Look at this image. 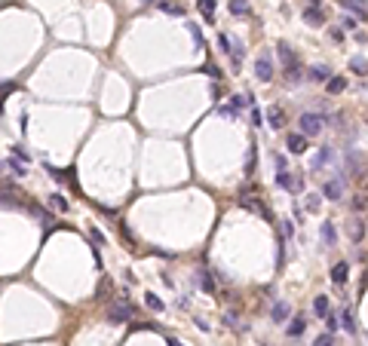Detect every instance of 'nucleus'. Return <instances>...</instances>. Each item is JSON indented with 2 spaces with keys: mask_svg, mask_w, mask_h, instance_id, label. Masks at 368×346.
Returning <instances> with one entry per match:
<instances>
[{
  "mask_svg": "<svg viewBox=\"0 0 368 346\" xmlns=\"http://www.w3.org/2000/svg\"><path fill=\"white\" fill-rule=\"evenodd\" d=\"M325 123H328V117H325V114H316V111H310V114H301V120H297V126H301V135H304V138H313V135H319Z\"/></svg>",
  "mask_w": 368,
  "mask_h": 346,
  "instance_id": "obj_1",
  "label": "nucleus"
},
{
  "mask_svg": "<svg viewBox=\"0 0 368 346\" xmlns=\"http://www.w3.org/2000/svg\"><path fill=\"white\" fill-rule=\"evenodd\" d=\"M108 319H111L114 325H126V322H132V306H129L126 300H114L111 309H108Z\"/></svg>",
  "mask_w": 368,
  "mask_h": 346,
  "instance_id": "obj_2",
  "label": "nucleus"
},
{
  "mask_svg": "<svg viewBox=\"0 0 368 346\" xmlns=\"http://www.w3.org/2000/svg\"><path fill=\"white\" fill-rule=\"evenodd\" d=\"M276 187H283V190H289V193H301L304 181H301V175H292V172H279V175H276Z\"/></svg>",
  "mask_w": 368,
  "mask_h": 346,
  "instance_id": "obj_3",
  "label": "nucleus"
},
{
  "mask_svg": "<svg viewBox=\"0 0 368 346\" xmlns=\"http://www.w3.org/2000/svg\"><path fill=\"white\" fill-rule=\"evenodd\" d=\"M255 77H258L261 83H270V80H273V62H270V56H258V62H255Z\"/></svg>",
  "mask_w": 368,
  "mask_h": 346,
  "instance_id": "obj_4",
  "label": "nucleus"
},
{
  "mask_svg": "<svg viewBox=\"0 0 368 346\" xmlns=\"http://www.w3.org/2000/svg\"><path fill=\"white\" fill-rule=\"evenodd\" d=\"M289 313H292V306H289L286 300H276V303L270 306V319H273L276 325H283V322L289 319Z\"/></svg>",
  "mask_w": 368,
  "mask_h": 346,
  "instance_id": "obj_5",
  "label": "nucleus"
},
{
  "mask_svg": "<svg viewBox=\"0 0 368 346\" xmlns=\"http://www.w3.org/2000/svg\"><path fill=\"white\" fill-rule=\"evenodd\" d=\"M286 144H289V150H292V153H304V150H307V138H304L301 132L286 135Z\"/></svg>",
  "mask_w": 368,
  "mask_h": 346,
  "instance_id": "obj_6",
  "label": "nucleus"
},
{
  "mask_svg": "<svg viewBox=\"0 0 368 346\" xmlns=\"http://www.w3.org/2000/svg\"><path fill=\"white\" fill-rule=\"evenodd\" d=\"M322 190H325V196L331 199V203H338V199L344 196V181H338V178H335V181H328V184H325Z\"/></svg>",
  "mask_w": 368,
  "mask_h": 346,
  "instance_id": "obj_7",
  "label": "nucleus"
},
{
  "mask_svg": "<svg viewBox=\"0 0 368 346\" xmlns=\"http://www.w3.org/2000/svg\"><path fill=\"white\" fill-rule=\"evenodd\" d=\"M328 77H331V70H328L325 65H310V68H307V80L322 83V80H328Z\"/></svg>",
  "mask_w": 368,
  "mask_h": 346,
  "instance_id": "obj_8",
  "label": "nucleus"
},
{
  "mask_svg": "<svg viewBox=\"0 0 368 346\" xmlns=\"http://www.w3.org/2000/svg\"><path fill=\"white\" fill-rule=\"evenodd\" d=\"M267 123L273 126V129H283V123H286V114H283V107L273 104L270 111H267Z\"/></svg>",
  "mask_w": 368,
  "mask_h": 346,
  "instance_id": "obj_9",
  "label": "nucleus"
},
{
  "mask_svg": "<svg viewBox=\"0 0 368 346\" xmlns=\"http://www.w3.org/2000/svg\"><path fill=\"white\" fill-rule=\"evenodd\" d=\"M227 9H230V15H239V19L252 15V6L245 3V0H230V3H227Z\"/></svg>",
  "mask_w": 368,
  "mask_h": 346,
  "instance_id": "obj_10",
  "label": "nucleus"
},
{
  "mask_svg": "<svg viewBox=\"0 0 368 346\" xmlns=\"http://www.w3.org/2000/svg\"><path fill=\"white\" fill-rule=\"evenodd\" d=\"M347 273H350V267L341 261V264H335V267H331V282H335V285H344L347 282Z\"/></svg>",
  "mask_w": 368,
  "mask_h": 346,
  "instance_id": "obj_11",
  "label": "nucleus"
},
{
  "mask_svg": "<svg viewBox=\"0 0 368 346\" xmlns=\"http://www.w3.org/2000/svg\"><path fill=\"white\" fill-rule=\"evenodd\" d=\"M304 22H310V25H322V22H325V12L316 9V6H307V9H304Z\"/></svg>",
  "mask_w": 368,
  "mask_h": 346,
  "instance_id": "obj_12",
  "label": "nucleus"
},
{
  "mask_svg": "<svg viewBox=\"0 0 368 346\" xmlns=\"http://www.w3.org/2000/svg\"><path fill=\"white\" fill-rule=\"evenodd\" d=\"M276 49H279V59H283V62H286V68H292V65H297V59H294V52H292V46H289V43H279Z\"/></svg>",
  "mask_w": 368,
  "mask_h": 346,
  "instance_id": "obj_13",
  "label": "nucleus"
},
{
  "mask_svg": "<svg viewBox=\"0 0 368 346\" xmlns=\"http://www.w3.org/2000/svg\"><path fill=\"white\" fill-rule=\"evenodd\" d=\"M313 313H316L319 319H325V316L331 313V309H328V297H325V294H319L316 300H313Z\"/></svg>",
  "mask_w": 368,
  "mask_h": 346,
  "instance_id": "obj_14",
  "label": "nucleus"
},
{
  "mask_svg": "<svg viewBox=\"0 0 368 346\" xmlns=\"http://www.w3.org/2000/svg\"><path fill=\"white\" fill-rule=\"evenodd\" d=\"M200 288H203V291H209V294L215 291V276H212L209 270H200Z\"/></svg>",
  "mask_w": 368,
  "mask_h": 346,
  "instance_id": "obj_15",
  "label": "nucleus"
},
{
  "mask_svg": "<svg viewBox=\"0 0 368 346\" xmlns=\"http://www.w3.org/2000/svg\"><path fill=\"white\" fill-rule=\"evenodd\" d=\"M319 233H322V242L335 248V242H338V230L331 227V224H322V230H319Z\"/></svg>",
  "mask_w": 368,
  "mask_h": 346,
  "instance_id": "obj_16",
  "label": "nucleus"
},
{
  "mask_svg": "<svg viewBox=\"0 0 368 346\" xmlns=\"http://www.w3.org/2000/svg\"><path fill=\"white\" fill-rule=\"evenodd\" d=\"M156 6H160V9H166L169 15H184V6H178L175 0H156Z\"/></svg>",
  "mask_w": 368,
  "mask_h": 346,
  "instance_id": "obj_17",
  "label": "nucleus"
},
{
  "mask_svg": "<svg viewBox=\"0 0 368 346\" xmlns=\"http://www.w3.org/2000/svg\"><path fill=\"white\" fill-rule=\"evenodd\" d=\"M328 159H331V147H322L316 156H313V162H310V166H313V169H322Z\"/></svg>",
  "mask_w": 368,
  "mask_h": 346,
  "instance_id": "obj_18",
  "label": "nucleus"
},
{
  "mask_svg": "<svg viewBox=\"0 0 368 346\" xmlns=\"http://www.w3.org/2000/svg\"><path fill=\"white\" fill-rule=\"evenodd\" d=\"M350 236H353V242H362V236H365V221H362V217L350 224Z\"/></svg>",
  "mask_w": 368,
  "mask_h": 346,
  "instance_id": "obj_19",
  "label": "nucleus"
},
{
  "mask_svg": "<svg viewBox=\"0 0 368 346\" xmlns=\"http://www.w3.org/2000/svg\"><path fill=\"white\" fill-rule=\"evenodd\" d=\"M344 6H347L350 12H356L359 19H365V0H344Z\"/></svg>",
  "mask_w": 368,
  "mask_h": 346,
  "instance_id": "obj_20",
  "label": "nucleus"
},
{
  "mask_svg": "<svg viewBox=\"0 0 368 346\" xmlns=\"http://www.w3.org/2000/svg\"><path fill=\"white\" fill-rule=\"evenodd\" d=\"M304 328H307V319L297 316V319H292V325H289V334H292V337H301V334H304Z\"/></svg>",
  "mask_w": 368,
  "mask_h": 346,
  "instance_id": "obj_21",
  "label": "nucleus"
},
{
  "mask_svg": "<svg viewBox=\"0 0 368 346\" xmlns=\"http://www.w3.org/2000/svg\"><path fill=\"white\" fill-rule=\"evenodd\" d=\"M344 89H347V80H344V77H335V74L328 77V92L338 95V92H344Z\"/></svg>",
  "mask_w": 368,
  "mask_h": 346,
  "instance_id": "obj_22",
  "label": "nucleus"
},
{
  "mask_svg": "<svg viewBox=\"0 0 368 346\" xmlns=\"http://www.w3.org/2000/svg\"><path fill=\"white\" fill-rule=\"evenodd\" d=\"M341 319H344V328H347V331H350V334H356V322H353V309H350V306H347Z\"/></svg>",
  "mask_w": 368,
  "mask_h": 346,
  "instance_id": "obj_23",
  "label": "nucleus"
},
{
  "mask_svg": "<svg viewBox=\"0 0 368 346\" xmlns=\"http://www.w3.org/2000/svg\"><path fill=\"white\" fill-rule=\"evenodd\" d=\"M145 303H147V309H153V313H163V300L156 294H145Z\"/></svg>",
  "mask_w": 368,
  "mask_h": 346,
  "instance_id": "obj_24",
  "label": "nucleus"
},
{
  "mask_svg": "<svg viewBox=\"0 0 368 346\" xmlns=\"http://www.w3.org/2000/svg\"><path fill=\"white\" fill-rule=\"evenodd\" d=\"M15 199H19V193H15L12 187H6V184L0 187V203H15Z\"/></svg>",
  "mask_w": 368,
  "mask_h": 346,
  "instance_id": "obj_25",
  "label": "nucleus"
},
{
  "mask_svg": "<svg viewBox=\"0 0 368 346\" xmlns=\"http://www.w3.org/2000/svg\"><path fill=\"white\" fill-rule=\"evenodd\" d=\"M200 12L206 15V19H212L215 15V0H200Z\"/></svg>",
  "mask_w": 368,
  "mask_h": 346,
  "instance_id": "obj_26",
  "label": "nucleus"
},
{
  "mask_svg": "<svg viewBox=\"0 0 368 346\" xmlns=\"http://www.w3.org/2000/svg\"><path fill=\"white\" fill-rule=\"evenodd\" d=\"M52 199V208H59V211H68V199L62 196V193H56V196H49Z\"/></svg>",
  "mask_w": 368,
  "mask_h": 346,
  "instance_id": "obj_27",
  "label": "nucleus"
},
{
  "mask_svg": "<svg viewBox=\"0 0 368 346\" xmlns=\"http://www.w3.org/2000/svg\"><path fill=\"white\" fill-rule=\"evenodd\" d=\"M350 68H353V70H356L359 77H365V59H362V56H356L353 62H350Z\"/></svg>",
  "mask_w": 368,
  "mask_h": 346,
  "instance_id": "obj_28",
  "label": "nucleus"
},
{
  "mask_svg": "<svg viewBox=\"0 0 368 346\" xmlns=\"http://www.w3.org/2000/svg\"><path fill=\"white\" fill-rule=\"evenodd\" d=\"M206 74H209V77H212V80H221V68H218V65H212V62H209V65H206Z\"/></svg>",
  "mask_w": 368,
  "mask_h": 346,
  "instance_id": "obj_29",
  "label": "nucleus"
},
{
  "mask_svg": "<svg viewBox=\"0 0 368 346\" xmlns=\"http://www.w3.org/2000/svg\"><path fill=\"white\" fill-rule=\"evenodd\" d=\"M286 74H289V83H297V80H301V68H297V65H292V68L286 70Z\"/></svg>",
  "mask_w": 368,
  "mask_h": 346,
  "instance_id": "obj_30",
  "label": "nucleus"
},
{
  "mask_svg": "<svg viewBox=\"0 0 368 346\" xmlns=\"http://www.w3.org/2000/svg\"><path fill=\"white\" fill-rule=\"evenodd\" d=\"M325 325H328V334H335V331H338V319H335V313H328V316H325Z\"/></svg>",
  "mask_w": 368,
  "mask_h": 346,
  "instance_id": "obj_31",
  "label": "nucleus"
},
{
  "mask_svg": "<svg viewBox=\"0 0 368 346\" xmlns=\"http://www.w3.org/2000/svg\"><path fill=\"white\" fill-rule=\"evenodd\" d=\"M313 346H335V337H331V334H322V337H316V343H313Z\"/></svg>",
  "mask_w": 368,
  "mask_h": 346,
  "instance_id": "obj_32",
  "label": "nucleus"
},
{
  "mask_svg": "<svg viewBox=\"0 0 368 346\" xmlns=\"http://www.w3.org/2000/svg\"><path fill=\"white\" fill-rule=\"evenodd\" d=\"M190 28V37H194L197 43H203V31H200V25H187Z\"/></svg>",
  "mask_w": 368,
  "mask_h": 346,
  "instance_id": "obj_33",
  "label": "nucleus"
},
{
  "mask_svg": "<svg viewBox=\"0 0 368 346\" xmlns=\"http://www.w3.org/2000/svg\"><path fill=\"white\" fill-rule=\"evenodd\" d=\"M218 46H221L224 52H230V49H233V46H230V40H227V37H224V34H218Z\"/></svg>",
  "mask_w": 368,
  "mask_h": 346,
  "instance_id": "obj_34",
  "label": "nucleus"
},
{
  "mask_svg": "<svg viewBox=\"0 0 368 346\" xmlns=\"http://www.w3.org/2000/svg\"><path fill=\"white\" fill-rule=\"evenodd\" d=\"M9 169H12L15 175H25V166H22V162H19V159H15V162L9 159Z\"/></svg>",
  "mask_w": 368,
  "mask_h": 346,
  "instance_id": "obj_35",
  "label": "nucleus"
},
{
  "mask_svg": "<svg viewBox=\"0 0 368 346\" xmlns=\"http://www.w3.org/2000/svg\"><path fill=\"white\" fill-rule=\"evenodd\" d=\"M307 208L316 211V208H319V196H307Z\"/></svg>",
  "mask_w": 368,
  "mask_h": 346,
  "instance_id": "obj_36",
  "label": "nucleus"
},
{
  "mask_svg": "<svg viewBox=\"0 0 368 346\" xmlns=\"http://www.w3.org/2000/svg\"><path fill=\"white\" fill-rule=\"evenodd\" d=\"M353 208H356V211L365 208V196H356V199H353Z\"/></svg>",
  "mask_w": 368,
  "mask_h": 346,
  "instance_id": "obj_37",
  "label": "nucleus"
},
{
  "mask_svg": "<svg viewBox=\"0 0 368 346\" xmlns=\"http://www.w3.org/2000/svg\"><path fill=\"white\" fill-rule=\"evenodd\" d=\"M307 6H316V9H322V3H319V0H310V3Z\"/></svg>",
  "mask_w": 368,
  "mask_h": 346,
  "instance_id": "obj_38",
  "label": "nucleus"
},
{
  "mask_svg": "<svg viewBox=\"0 0 368 346\" xmlns=\"http://www.w3.org/2000/svg\"><path fill=\"white\" fill-rule=\"evenodd\" d=\"M169 346H181V343H178V340H169Z\"/></svg>",
  "mask_w": 368,
  "mask_h": 346,
  "instance_id": "obj_39",
  "label": "nucleus"
},
{
  "mask_svg": "<svg viewBox=\"0 0 368 346\" xmlns=\"http://www.w3.org/2000/svg\"><path fill=\"white\" fill-rule=\"evenodd\" d=\"M142 3H156V0H142Z\"/></svg>",
  "mask_w": 368,
  "mask_h": 346,
  "instance_id": "obj_40",
  "label": "nucleus"
}]
</instances>
